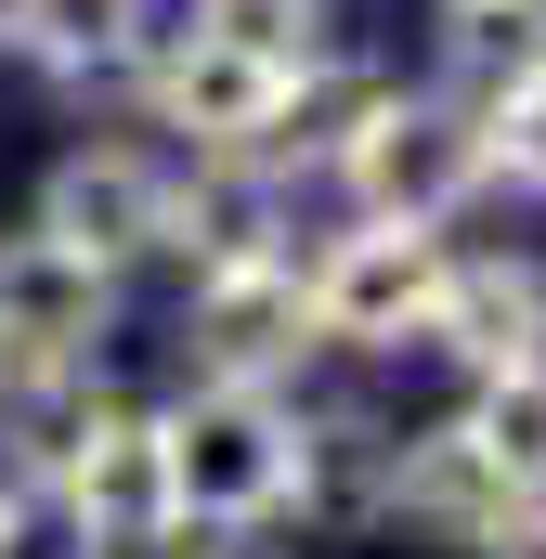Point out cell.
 <instances>
[{
	"instance_id": "10",
	"label": "cell",
	"mask_w": 546,
	"mask_h": 559,
	"mask_svg": "<svg viewBox=\"0 0 546 559\" xmlns=\"http://www.w3.org/2000/svg\"><path fill=\"white\" fill-rule=\"evenodd\" d=\"M429 352H455L468 378H495V365H534L546 352V274L534 261H442V299H429Z\"/></svg>"
},
{
	"instance_id": "17",
	"label": "cell",
	"mask_w": 546,
	"mask_h": 559,
	"mask_svg": "<svg viewBox=\"0 0 546 559\" xmlns=\"http://www.w3.org/2000/svg\"><path fill=\"white\" fill-rule=\"evenodd\" d=\"M482 559H546V495H534V508H508V534H482Z\"/></svg>"
},
{
	"instance_id": "8",
	"label": "cell",
	"mask_w": 546,
	"mask_h": 559,
	"mask_svg": "<svg viewBox=\"0 0 546 559\" xmlns=\"http://www.w3.org/2000/svg\"><path fill=\"white\" fill-rule=\"evenodd\" d=\"M39 235H66L79 261H143V248H169V169L143 156V143H79V156H52V182H39Z\"/></svg>"
},
{
	"instance_id": "15",
	"label": "cell",
	"mask_w": 546,
	"mask_h": 559,
	"mask_svg": "<svg viewBox=\"0 0 546 559\" xmlns=\"http://www.w3.org/2000/svg\"><path fill=\"white\" fill-rule=\"evenodd\" d=\"M0 559H105V547L52 481H26V495H0Z\"/></svg>"
},
{
	"instance_id": "18",
	"label": "cell",
	"mask_w": 546,
	"mask_h": 559,
	"mask_svg": "<svg viewBox=\"0 0 546 559\" xmlns=\"http://www.w3.org/2000/svg\"><path fill=\"white\" fill-rule=\"evenodd\" d=\"M13 26H26V0H0V39H13Z\"/></svg>"
},
{
	"instance_id": "13",
	"label": "cell",
	"mask_w": 546,
	"mask_h": 559,
	"mask_svg": "<svg viewBox=\"0 0 546 559\" xmlns=\"http://www.w3.org/2000/svg\"><path fill=\"white\" fill-rule=\"evenodd\" d=\"M468 429H482V455H495L521 495H546V352L534 365H495L482 404H468Z\"/></svg>"
},
{
	"instance_id": "9",
	"label": "cell",
	"mask_w": 546,
	"mask_h": 559,
	"mask_svg": "<svg viewBox=\"0 0 546 559\" xmlns=\"http://www.w3.org/2000/svg\"><path fill=\"white\" fill-rule=\"evenodd\" d=\"M378 508L416 521V534H442V547H482V534H508V508H534V495L482 455V429H468V417H442V429H404V442H391Z\"/></svg>"
},
{
	"instance_id": "4",
	"label": "cell",
	"mask_w": 546,
	"mask_h": 559,
	"mask_svg": "<svg viewBox=\"0 0 546 559\" xmlns=\"http://www.w3.org/2000/svg\"><path fill=\"white\" fill-rule=\"evenodd\" d=\"M105 325H118V274H105V261H79L66 235H13V248H0V378H13V391L92 378Z\"/></svg>"
},
{
	"instance_id": "3",
	"label": "cell",
	"mask_w": 546,
	"mask_h": 559,
	"mask_svg": "<svg viewBox=\"0 0 546 559\" xmlns=\"http://www.w3.org/2000/svg\"><path fill=\"white\" fill-rule=\"evenodd\" d=\"M442 222H352L299 299H312V338H339V352H429V299H442Z\"/></svg>"
},
{
	"instance_id": "12",
	"label": "cell",
	"mask_w": 546,
	"mask_h": 559,
	"mask_svg": "<svg viewBox=\"0 0 546 559\" xmlns=\"http://www.w3.org/2000/svg\"><path fill=\"white\" fill-rule=\"evenodd\" d=\"M442 13H455V79H468L455 105L508 92V79H521V66L546 52V0H442Z\"/></svg>"
},
{
	"instance_id": "16",
	"label": "cell",
	"mask_w": 546,
	"mask_h": 559,
	"mask_svg": "<svg viewBox=\"0 0 546 559\" xmlns=\"http://www.w3.org/2000/svg\"><path fill=\"white\" fill-rule=\"evenodd\" d=\"M195 26L248 39V52H273V66H312V0H195Z\"/></svg>"
},
{
	"instance_id": "7",
	"label": "cell",
	"mask_w": 546,
	"mask_h": 559,
	"mask_svg": "<svg viewBox=\"0 0 546 559\" xmlns=\"http://www.w3.org/2000/svg\"><path fill=\"white\" fill-rule=\"evenodd\" d=\"M52 495L92 521V547L118 559V547H169L182 534V508H169V455H156V417L143 404H92V429H79V455L52 468Z\"/></svg>"
},
{
	"instance_id": "11",
	"label": "cell",
	"mask_w": 546,
	"mask_h": 559,
	"mask_svg": "<svg viewBox=\"0 0 546 559\" xmlns=\"http://www.w3.org/2000/svg\"><path fill=\"white\" fill-rule=\"evenodd\" d=\"M13 52L52 66V79H118V66L143 52V0H26Z\"/></svg>"
},
{
	"instance_id": "2",
	"label": "cell",
	"mask_w": 546,
	"mask_h": 559,
	"mask_svg": "<svg viewBox=\"0 0 546 559\" xmlns=\"http://www.w3.org/2000/svg\"><path fill=\"white\" fill-rule=\"evenodd\" d=\"M339 182L365 222H455L495 169H482V105L455 92H378L352 143H339Z\"/></svg>"
},
{
	"instance_id": "1",
	"label": "cell",
	"mask_w": 546,
	"mask_h": 559,
	"mask_svg": "<svg viewBox=\"0 0 546 559\" xmlns=\"http://www.w3.org/2000/svg\"><path fill=\"white\" fill-rule=\"evenodd\" d=\"M156 455H169V508L209 521V534H248V521H286L299 508V417H286V391L195 378L156 417Z\"/></svg>"
},
{
	"instance_id": "5",
	"label": "cell",
	"mask_w": 546,
	"mask_h": 559,
	"mask_svg": "<svg viewBox=\"0 0 546 559\" xmlns=\"http://www.w3.org/2000/svg\"><path fill=\"white\" fill-rule=\"evenodd\" d=\"M286 79H299V66H273V52L222 39V26H182V39L143 66V105H156V131H182L195 156H261Z\"/></svg>"
},
{
	"instance_id": "14",
	"label": "cell",
	"mask_w": 546,
	"mask_h": 559,
	"mask_svg": "<svg viewBox=\"0 0 546 559\" xmlns=\"http://www.w3.org/2000/svg\"><path fill=\"white\" fill-rule=\"evenodd\" d=\"M482 169L521 182V195H546V52L508 79V92H482Z\"/></svg>"
},
{
	"instance_id": "6",
	"label": "cell",
	"mask_w": 546,
	"mask_h": 559,
	"mask_svg": "<svg viewBox=\"0 0 546 559\" xmlns=\"http://www.w3.org/2000/svg\"><path fill=\"white\" fill-rule=\"evenodd\" d=\"M182 338H195V378L273 391V378L312 352V299H299V261H286V248H261V261H222V274H195V312H182Z\"/></svg>"
}]
</instances>
